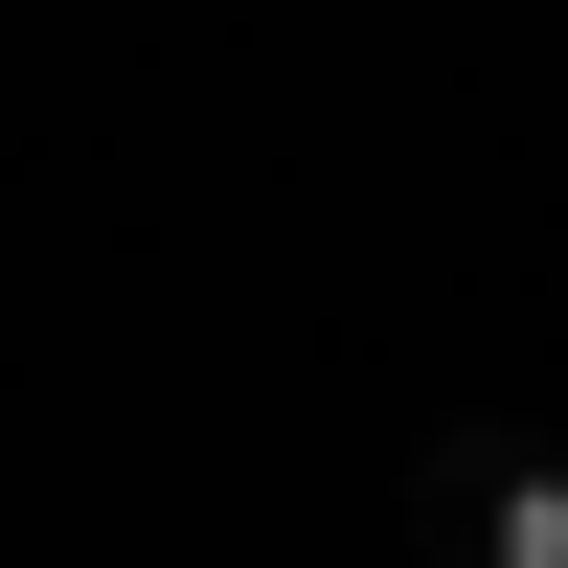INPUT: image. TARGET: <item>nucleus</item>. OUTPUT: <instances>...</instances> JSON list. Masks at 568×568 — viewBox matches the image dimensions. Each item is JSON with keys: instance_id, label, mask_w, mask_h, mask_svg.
Returning <instances> with one entry per match:
<instances>
[{"instance_id": "1", "label": "nucleus", "mask_w": 568, "mask_h": 568, "mask_svg": "<svg viewBox=\"0 0 568 568\" xmlns=\"http://www.w3.org/2000/svg\"><path fill=\"white\" fill-rule=\"evenodd\" d=\"M409 546L433 568H568V433H433Z\"/></svg>"}]
</instances>
